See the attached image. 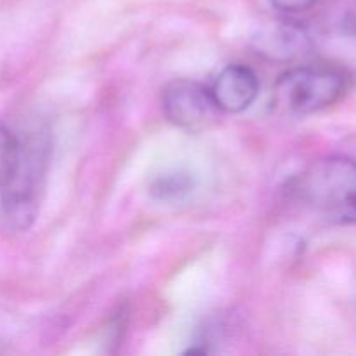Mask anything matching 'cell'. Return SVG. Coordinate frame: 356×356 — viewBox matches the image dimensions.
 <instances>
[{"mask_svg": "<svg viewBox=\"0 0 356 356\" xmlns=\"http://www.w3.org/2000/svg\"><path fill=\"white\" fill-rule=\"evenodd\" d=\"M51 143L45 132L17 139L14 162L0 184V221L10 232H26L40 211Z\"/></svg>", "mask_w": 356, "mask_h": 356, "instance_id": "cell-1", "label": "cell"}, {"mask_svg": "<svg viewBox=\"0 0 356 356\" xmlns=\"http://www.w3.org/2000/svg\"><path fill=\"white\" fill-rule=\"evenodd\" d=\"M294 195L336 225H356V162L343 155L320 159L294 181Z\"/></svg>", "mask_w": 356, "mask_h": 356, "instance_id": "cell-2", "label": "cell"}, {"mask_svg": "<svg viewBox=\"0 0 356 356\" xmlns=\"http://www.w3.org/2000/svg\"><path fill=\"white\" fill-rule=\"evenodd\" d=\"M348 79L330 66H298L278 79L277 101L294 115H313L332 106L346 92Z\"/></svg>", "mask_w": 356, "mask_h": 356, "instance_id": "cell-3", "label": "cell"}, {"mask_svg": "<svg viewBox=\"0 0 356 356\" xmlns=\"http://www.w3.org/2000/svg\"><path fill=\"white\" fill-rule=\"evenodd\" d=\"M162 108L170 124L198 134L218 124L221 111L211 89L195 80H174L163 89Z\"/></svg>", "mask_w": 356, "mask_h": 356, "instance_id": "cell-4", "label": "cell"}, {"mask_svg": "<svg viewBox=\"0 0 356 356\" xmlns=\"http://www.w3.org/2000/svg\"><path fill=\"white\" fill-rule=\"evenodd\" d=\"M211 94L221 113H240L256 101L259 79L249 66L229 65L216 76Z\"/></svg>", "mask_w": 356, "mask_h": 356, "instance_id": "cell-5", "label": "cell"}, {"mask_svg": "<svg viewBox=\"0 0 356 356\" xmlns=\"http://www.w3.org/2000/svg\"><path fill=\"white\" fill-rule=\"evenodd\" d=\"M259 45V52L270 56L273 59H292L306 54L312 47L308 33L305 28L298 24L282 23L273 30H264L259 37H256Z\"/></svg>", "mask_w": 356, "mask_h": 356, "instance_id": "cell-6", "label": "cell"}, {"mask_svg": "<svg viewBox=\"0 0 356 356\" xmlns=\"http://www.w3.org/2000/svg\"><path fill=\"white\" fill-rule=\"evenodd\" d=\"M193 188V179L190 174L183 172V170H165L149 184V191L153 197L160 198V200H176V198H183L188 195Z\"/></svg>", "mask_w": 356, "mask_h": 356, "instance_id": "cell-7", "label": "cell"}, {"mask_svg": "<svg viewBox=\"0 0 356 356\" xmlns=\"http://www.w3.org/2000/svg\"><path fill=\"white\" fill-rule=\"evenodd\" d=\"M17 136L7 125L0 124V184L6 179L17 152Z\"/></svg>", "mask_w": 356, "mask_h": 356, "instance_id": "cell-8", "label": "cell"}, {"mask_svg": "<svg viewBox=\"0 0 356 356\" xmlns=\"http://www.w3.org/2000/svg\"><path fill=\"white\" fill-rule=\"evenodd\" d=\"M318 2L320 0H271V3L284 13H301Z\"/></svg>", "mask_w": 356, "mask_h": 356, "instance_id": "cell-9", "label": "cell"}, {"mask_svg": "<svg viewBox=\"0 0 356 356\" xmlns=\"http://www.w3.org/2000/svg\"><path fill=\"white\" fill-rule=\"evenodd\" d=\"M343 30L348 37L355 38L356 40V6L351 7L343 17Z\"/></svg>", "mask_w": 356, "mask_h": 356, "instance_id": "cell-10", "label": "cell"}, {"mask_svg": "<svg viewBox=\"0 0 356 356\" xmlns=\"http://www.w3.org/2000/svg\"><path fill=\"white\" fill-rule=\"evenodd\" d=\"M355 323H356V309H355Z\"/></svg>", "mask_w": 356, "mask_h": 356, "instance_id": "cell-11", "label": "cell"}]
</instances>
